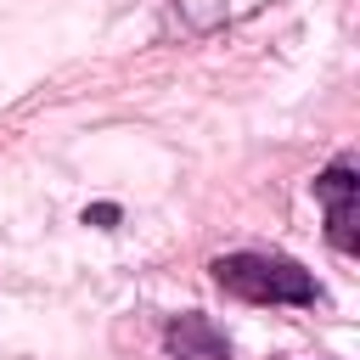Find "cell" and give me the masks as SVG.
<instances>
[{
  "instance_id": "2",
  "label": "cell",
  "mask_w": 360,
  "mask_h": 360,
  "mask_svg": "<svg viewBox=\"0 0 360 360\" xmlns=\"http://www.w3.org/2000/svg\"><path fill=\"white\" fill-rule=\"evenodd\" d=\"M315 197L326 208V242L338 253H360V174H354V163L338 158L315 180Z\"/></svg>"
},
{
  "instance_id": "3",
  "label": "cell",
  "mask_w": 360,
  "mask_h": 360,
  "mask_svg": "<svg viewBox=\"0 0 360 360\" xmlns=\"http://www.w3.org/2000/svg\"><path fill=\"white\" fill-rule=\"evenodd\" d=\"M163 343L174 349V360H231V343H225V332H219L208 315H197V309L174 315V321L163 326Z\"/></svg>"
},
{
  "instance_id": "1",
  "label": "cell",
  "mask_w": 360,
  "mask_h": 360,
  "mask_svg": "<svg viewBox=\"0 0 360 360\" xmlns=\"http://www.w3.org/2000/svg\"><path fill=\"white\" fill-rule=\"evenodd\" d=\"M208 270L242 304H315L321 298L315 276L287 253H219Z\"/></svg>"
},
{
  "instance_id": "4",
  "label": "cell",
  "mask_w": 360,
  "mask_h": 360,
  "mask_svg": "<svg viewBox=\"0 0 360 360\" xmlns=\"http://www.w3.org/2000/svg\"><path fill=\"white\" fill-rule=\"evenodd\" d=\"M84 225H96V231H112V225H118V202H96V208H84Z\"/></svg>"
}]
</instances>
